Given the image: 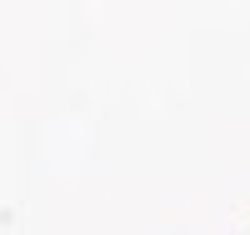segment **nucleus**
Instances as JSON below:
<instances>
[]
</instances>
